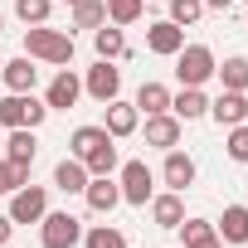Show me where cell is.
<instances>
[{
    "label": "cell",
    "instance_id": "8d00e7d4",
    "mask_svg": "<svg viewBox=\"0 0 248 248\" xmlns=\"http://www.w3.org/2000/svg\"><path fill=\"white\" fill-rule=\"evenodd\" d=\"M243 30H248V15H243Z\"/></svg>",
    "mask_w": 248,
    "mask_h": 248
},
{
    "label": "cell",
    "instance_id": "44dd1931",
    "mask_svg": "<svg viewBox=\"0 0 248 248\" xmlns=\"http://www.w3.org/2000/svg\"><path fill=\"white\" fill-rule=\"evenodd\" d=\"M170 112H175L180 122H200V117H209V97H204V88H180V93H170Z\"/></svg>",
    "mask_w": 248,
    "mask_h": 248
},
{
    "label": "cell",
    "instance_id": "9c48e42d",
    "mask_svg": "<svg viewBox=\"0 0 248 248\" xmlns=\"http://www.w3.org/2000/svg\"><path fill=\"white\" fill-rule=\"evenodd\" d=\"M78 97H83V78L73 68H59L54 83H49V93H44V107L49 112H68V107H78Z\"/></svg>",
    "mask_w": 248,
    "mask_h": 248
},
{
    "label": "cell",
    "instance_id": "2e32d148",
    "mask_svg": "<svg viewBox=\"0 0 248 248\" xmlns=\"http://www.w3.org/2000/svg\"><path fill=\"white\" fill-rule=\"evenodd\" d=\"M0 78H5V88H10V93H34L39 68H34V59H30V54H20V59H10V63H0Z\"/></svg>",
    "mask_w": 248,
    "mask_h": 248
},
{
    "label": "cell",
    "instance_id": "d6a6232c",
    "mask_svg": "<svg viewBox=\"0 0 248 248\" xmlns=\"http://www.w3.org/2000/svg\"><path fill=\"white\" fill-rule=\"evenodd\" d=\"M10 233H15V219H10V214H0V248L10 243Z\"/></svg>",
    "mask_w": 248,
    "mask_h": 248
},
{
    "label": "cell",
    "instance_id": "83f0119b",
    "mask_svg": "<svg viewBox=\"0 0 248 248\" xmlns=\"http://www.w3.org/2000/svg\"><path fill=\"white\" fill-rule=\"evenodd\" d=\"M83 248H127V238H122L117 224H93L83 233Z\"/></svg>",
    "mask_w": 248,
    "mask_h": 248
},
{
    "label": "cell",
    "instance_id": "603a6c76",
    "mask_svg": "<svg viewBox=\"0 0 248 248\" xmlns=\"http://www.w3.org/2000/svg\"><path fill=\"white\" fill-rule=\"evenodd\" d=\"M180 233H185V248H224V238H219V229H214L209 219H190V214H185Z\"/></svg>",
    "mask_w": 248,
    "mask_h": 248
},
{
    "label": "cell",
    "instance_id": "5b68a950",
    "mask_svg": "<svg viewBox=\"0 0 248 248\" xmlns=\"http://www.w3.org/2000/svg\"><path fill=\"white\" fill-rule=\"evenodd\" d=\"M39 243L44 248H78L83 243V219L68 209H49L39 219Z\"/></svg>",
    "mask_w": 248,
    "mask_h": 248
},
{
    "label": "cell",
    "instance_id": "7a4b0ae2",
    "mask_svg": "<svg viewBox=\"0 0 248 248\" xmlns=\"http://www.w3.org/2000/svg\"><path fill=\"white\" fill-rule=\"evenodd\" d=\"M25 54H30L34 63H54V68H68V63H73V30L30 25V30H25Z\"/></svg>",
    "mask_w": 248,
    "mask_h": 248
},
{
    "label": "cell",
    "instance_id": "8fae6325",
    "mask_svg": "<svg viewBox=\"0 0 248 248\" xmlns=\"http://www.w3.org/2000/svg\"><path fill=\"white\" fill-rule=\"evenodd\" d=\"M161 180H166V190L185 195V190L195 185V156H185L180 146H170V151H166V166H161Z\"/></svg>",
    "mask_w": 248,
    "mask_h": 248
},
{
    "label": "cell",
    "instance_id": "836d02e7",
    "mask_svg": "<svg viewBox=\"0 0 248 248\" xmlns=\"http://www.w3.org/2000/svg\"><path fill=\"white\" fill-rule=\"evenodd\" d=\"M200 5H204V10H229L233 0H200Z\"/></svg>",
    "mask_w": 248,
    "mask_h": 248
},
{
    "label": "cell",
    "instance_id": "30bf717a",
    "mask_svg": "<svg viewBox=\"0 0 248 248\" xmlns=\"http://www.w3.org/2000/svg\"><path fill=\"white\" fill-rule=\"evenodd\" d=\"M141 127V112H137V102H122V97H112L107 102V117H102V132L112 137V141H122V137H132Z\"/></svg>",
    "mask_w": 248,
    "mask_h": 248
},
{
    "label": "cell",
    "instance_id": "9a60e30c",
    "mask_svg": "<svg viewBox=\"0 0 248 248\" xmlns=\"http://www.w3.org/2000/svg\"><path fill=\"white\" fill-rule=\"evenodd\" d=\"M209 117L219 122V127H238V122H248V97L243 93H219L214 102H209Z\"/></svg>",
    "mask_w": 248,
    "mask_h": 248
},
{
    "label": "cell",
    "instance_id": "e0dca14e",
    "mask_svg": "<svg viewBox=\"0 0 248 248\" xmlns=\"http://www.w3.org/2000/svg\"><path fill=\"white\" fill-rule=\"evenodd\" d=\"M151 219H156V229H180L185 224V195H175V190L151 195Z\"/></svg>",
    "mask_w": 248,
    "mask_h": 248
},
{
    "label": "cell",
    "instance_id": "8992f818",
    "mask_svg": "<svg viewBox=\"0 0 248 248\" xmlns=\"http://www.w3.org/2000/svg\"><path fill=\"white\" fill-rule=\"evenodd\" d=\"M117 185H122V204H132V209H146L151 195H156V175H151L146 161H122Z\"/></svg>",
    "mask_w": 248,
    "mask_h": 248
},
{
    "label": "cell",
    "instance_id": "4fadbf2b",
    "mask_svg": "<svg viewBox=\"0 0 248 248\" xmlns=\"http://www.w3.org/2000/svg\"><path fill=\"white\" fill-rule=\"evenodd\" d=\"M146 49L161 54V59H175L185 49V30L170 25V20H156V25H146Z\"/></svg>",
    "mask_w": 248,
    "mask_h": 248
},
{
    "label": "cell",
    "instance_id": "d4e9b609",
    "mask_svg": "<svg viewBox=\"0 0 248 248\" xmlns=\"http://www.w3.org/2000/svg\"><path fill=\"white\" fill-rule=\"evenodd\" d=\"M132 102H137V112H146V117H151V112H170V88H166V83H141Z\"/></svg>",
    "mask_w": 248,
    "mask_h": 248
},
{
    "label": "cell",
    "instance_id": "52a82bcc",
    "mask_svg": "<svg viewBox=\"0 0 248 248\" xmlns=\"http://www.w3.org/2000/svg\"><path fill=\"white\" fill-rule=\"evenodd\" d=\"M83 93L107 107V102L122 93V68H112V59H97V63L88 68V78H83Z\"/></svg>",
    "mask_w": 248,
    "mask_h": 248
},
{
    "label": "cell",
    "instance_id": "ffe728a7",
    "mask_svg": "<svg viewBox=\"0 0 248 248\" xmlns=\"http://www.w3.org/2000/svg\"><path fill=\"white\" fill-rule=\"evenodd\" d=\"M5 161H15V166H34V156H39V141H34V127H15L5 141Z\"/></svg>",
    "mask_w": 248,
    "mask_h": 248
},
{
    "label": "cell",
    "instance_id": "ac0fdd59",
    "mask_svg": "<svg viewBox=\"0 0 248 248\" xmlns=\"http://www.w3.org/2000/svg\"><path fill=\"white\" fill-rule=\"evenodd\" d=\"M219 238L224 243H233V248H243L248 243V204H224V214H219Z\"/></svg>",
    "mask_w": 248,
    "mask_h": 248
},
{
    "label": "cell",
    "instance_id": "f1b7e54d",
    "mask_svg": "<svg viewBox=\"0 0 248 248\" xmlns=\"http://www.w3.org/2000/svg\"><path fill=\"white\" fill-rule=\"evenodd\" d=\"M49 10H54V0H15L20 25H49Z\"/></svg>",
    "mask_w": 248,
    "mask_h": 248
},
{
    "label": "cell",
    "instance_id": "484cf974",
    "mask_svg": "<svg viewBox=\"0 0 248 248\" xmlns=\"http://www.w3.org/2000/svg\"><path fill=\"white\" fill-rule=\"evenodd\" d=\"M97 25H107V5H102V0H78L68 30H97Z\"/></svg>",
    "mask_w": 248,
    "mask_h": 248
},
{
    "label": "cell",
    "instance_id": "ba28073f",
    "mask_svg": "<svg viewBox=\"0 0 248 248\" xmlns=\"http://www.w3.org/2000/svg\"><path fill=\"white\" fill-rule=\"evenodd\" d=\"M44 214H49V190L44 185H20L10 195V219L15 224H39Z\"/></svg>",
    "mask_w": 248,
    "mask_h": 248
},
{
    "label": "cell",
    "instance_id": "d6986e66",
    "mask_svg": "<svg viewBox=\"0 0 248 248\" xmlns=\"http://www.w3.org/2000/svg\"><path fill=\"white\" fill-rule=\"evenodd\" d=\"M93 49H97V59H127L132 54V44H127V34H122V25H97L93 30Z\"/></svg>",
    "mask_w": 248,
    "mask_h": 248
},
{
    "label": "cell",
    "instance_id": "4316f807",
    "mask_svg": "<svg viewBox=\"0 0 248 248\" xmlns=\"http://www.w3.org/2000/svg\"><path fill=\"white\" fill-rule=\"evenodd\" d=\"M102 5H107V25H137L146 0H102Z\"/></svg>",
    "mask_w": 248,
    "mask_h": 248
},
{
    "label": "cell",
    "instance_id": "277c9868",
    "mask_svg": "<svg viewBox=\"0 0 248 248\" xmlns=\"http://www.w3.org/2000/svg\"><path fill=\"white\" fill-rule=\"evenodd\" d=\"M44 117H49V107L34 97V93H5L0 97V127H44Z\"/></svg>",
    "mask_w": 248,
    "mask_h": 248
},
{
    "label": "cell",
    "instance_id": "e575fe53",
    "mask_svg": "<svg viewBox=\"0 0 248 248\" xmlns=\"http://www.w3.org/2000/svg\"><path fill=\"white\" fill-rule=\"evenodd\" d=\"M63 5H78V0H63Z\"/></svg>",
    "mask_w": 248,
    "mask_h": 248
},
{
    "label": "cell",
    "instance_id": "d590c367",
    "mask_svg": "<svg viewBox=\"0 0 248 248\" xmlns=\"http://www.w3.org/2000/svg\"><path fill=\"white\" fill-rule=\"evenodd\" d=\"M0 30H5V15H0Z\"/></svg>",
    "mask_w": 248,
    "mask_h": 248
},
{
    "label": "cell",
    "instance_id": "3957f363",
    "mask_svg": "<svg viewBox=\"0 0 248 248\" xmlns=\"http://www.w3.org/2000/svg\"><path fill=\"white\" fill-rule=\"evenodd\" d=\"M214 49L209 44H185L180 54H175V78H180V88H204L209 78H214Z\"/></svg>",
    "mask_w": 248,
    "mask_h": 248
},
{
    "label": "cell",
    "instance_id": "74e56055",
    "mask_svg": "<svg viewBox=\"0 0 248 248\" xmlns=\"http://www.w3.org/2000/svg\"><path fill=\"white\" fill-rule=\"evenodd\" d=\"M243 5H248V0H243Z\"/></svg>",
    "mask_w": 248,
    "mask_h": 248
},
{
    "label": "cell",
    "instance_id": "f546056e",
    "mask_svg": "<svg viewBox=\"0 0 248 248\" xmlns=\"http://www.w3.org/2000/svg\"><path fill=\"white\" fill-rule=\"evenodd\" d=\"M20 185H30V166H15L0 156V195H15Z\"/></svg>",
    "mask_w": 248,
    "mask_h": 248
},
{
    "label": "cell",
    "instance_id": "6da1fadb",
    "mask_svg": "<svg viewBox=\"0 0 248 248\" xmlns=\"http://www.w3.org/2000/svg\"><path fill=\"white\" fill-rule=\"evenodd\" d=\"M68 156H78L88 166V175H112L117 170V141L102 127H78L68 137Z\"/></svg>",
    "mask_w": 248,
    "mask_h": 248
},
{
    "label": "cell",
    "instance_id": "7402d4cb",
    "mask_svg": "<svg viewBox=\"0 0 248 248\" xmlns=\"http://www.w3.org/2000/svg\"><path fill=\"white\" fill-rule=\"evenodd\" d=\"M88 180H93V175H88V166H83L78 156H63V161L54 166V185H59L63 195H83Z\"/></svg>",
    "mask_w": 248,
    "mask_h": 248
},
{
    "label": "cell",
    "instance_id": "5bb4252c",
    "mask_svg": "<svg viewBox=\"0 0 248 248\" xmlns=\"http://www.w3.org/2000/svg\"><path fill=\"white\" fill-rule=\"evenodd\" d=\"M83 200H88V209H93V214H112V209L122 204V185H117L112 175H93V180H88V190H83Z\"/></svg>",
    "mask_w": 248,
    "mask_h": 248
},
{
    "label": "cell",
    "instance_id": "7c38bea8",
    "mask_svg": "<svg viewBox=\"0 0 248 248\" xmlns=\"http://www.w3.org/2000/svg\"><path fill=\"white\" fill-rule=\"evenodd\" d=\"M180 132H185V122H180L175 112H151V117H146V146L170 151V146H180Z\"/></svg>",
    "mask_w": 248,
    "mask_h": 248
},
{
    "label": "cell",
    "instance_id": "1f68e13d",
    "mask_svg": "<svg viewBox=\"0 0 248 248\" xmlns=\"http://www.w3.org/2000/svg\"><path fill=\"white\" fill-rule=\"evenodd\" d=\"M229 161H238V166H248V122H238V127H229Z\"/></svg>",
    "mask_w": 248,
    "mask_h": 248
},
{
    "label": "cell",
    "instance_id": "cb8c5ba5",
    "mask_svg": "<svg viewBox=\"0 0 248 248\" xmlns=\"http://www.w3.org/2000/svg\"><path fill=\"white\" fill-rule=\"evenodd\" d=\"M214 78H219L229 93H248V59H243V54H233V59L214 63Z\"/></svg>",
    "mask_w": 248,
    "mask_h": 248
},
{
    "label": "cell",
    "instance_id": "4dcf8cb0",
    "mask_svg": "<svg viewBox=\"0 0 248 248\" xmlns=\"http://www.w3.org/2000/svg\"><path fill=\"white\" fill-rule=\"evenodd\" d=\"M166 5H170V25H180V30H190V25L204 15L200 0H166Z\"/></svg>",
    "mask_w": 248,
    "mask_h": 248
}]
</instances>
